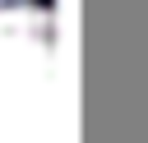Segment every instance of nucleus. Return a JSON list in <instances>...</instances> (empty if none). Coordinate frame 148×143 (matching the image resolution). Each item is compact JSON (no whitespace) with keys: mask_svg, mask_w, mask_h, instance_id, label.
Instances as JSON below:
<instances>
[{"mask_svg":"<svg viewBox=\"0 0 148 143\" xmlns=\"http://www.w3.org/2000/svg\"><path fill=\"white\" fill-rule=\"evenodd\" d=\"M0 143H74L60 28L42 0H0Z\"/></svg>","mask_w":148,"mask_h":143,"instance_id":"nucleus-1","label":"nucleus"}]
</instances>
